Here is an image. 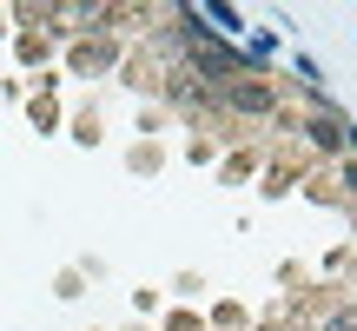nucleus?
Here are the masks:
<instances>
[{
  "label": "nucleus",
  "instance_id": "1",
  "mask_svg": "<svg viewBox=\"0 0 357 331\" xmlns=\"http://www.w3.org/2000/svg\"><path fill=\"white\" fill-rule=\"evenodd\" d=\"M305 133H311V140H318V146H337V140H344V133H337V126H331V119H311V126H305Z\"/></svg>",
  "mask_w": 357,
  "mask_h": 331
}]
</instances>
